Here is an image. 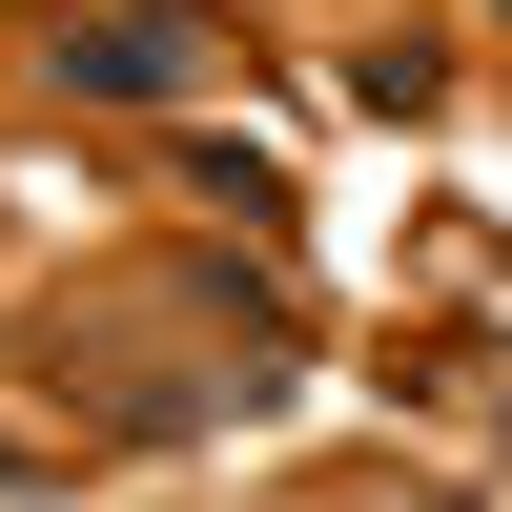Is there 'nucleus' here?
<instances>
[{
  "label": "nucleus",
  "mask_w": 512,
  "mask_h": 512,
  "mask_svg": "<svg viewBox=\"0 0 512 512\" xmlns=\"http://www.w3.org/2000/svg\"><path fill=\"white\" fill-rule=\"evenodd\" d=\"M62 82H82V103H185L205 41H185V21H82V41H62Z\"/></svg>",
  "instance_id": "f257e3e1"
},
{
  "label": "nucleus",
  "mask_w": 512,
  "mask_h": 512,
  "mask_svg": "<svg viewBox=\"0 0 512 512\" xmlns=\"http://www.w3.org/2000/svg\"><path fill=\"white\" fill-rule=\"evenodd\" d=\"M0 492H41V451H0Z\"/></svg>",
  "instance_id": "f03ea898"
}]
</instances>
